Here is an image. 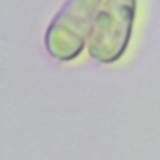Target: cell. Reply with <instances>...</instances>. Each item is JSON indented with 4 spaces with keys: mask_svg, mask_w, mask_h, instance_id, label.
<instances>
[{
    "mask_svg": "<svg viewBox=\"0 0 160 160\" xmlns=\"http://www.w3.org/2000/svg\"><path fill=\"white\" fill-rule=\"evenodd\" d=\"M102 0H66L45 32L48 52L60 61H71L84 50Z\"/></svg>",
    "mask_w": 160,
    "mask_h": 160,
    "instance_id": "1",
    "label": "cell"
},
{
    "mask_svg": "<svg viewBox=\"0 0 160 160\" xmlns=\"http://www.w3.org/2000/svg\"><path fill=\"white\" fill-rule=\"evenodd\" d=\"M136 0H105L89 36V55L102 64L118 61L130 42Z\"/></svg>",
    "mask_w": 160,
    "mask_h": 160,
    "instance_id": "2",
    "label": "cell"
}]
</instances>
